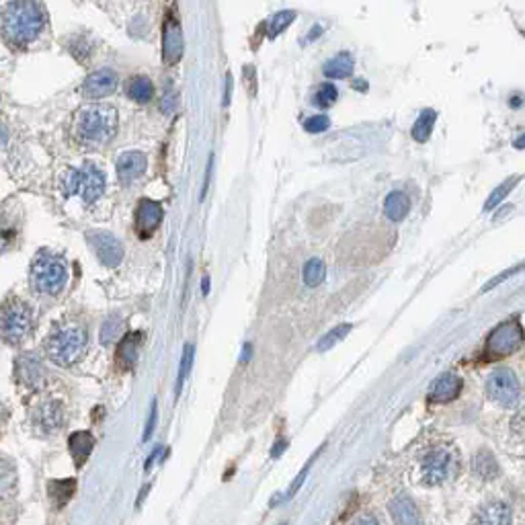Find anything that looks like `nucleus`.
Segmentation results:
<instances>
[{
  "instance_id": "obj_1",
  "label": "nucleus",
  "mask_w": 525,
  "mask_h": 525,
  "mask_svg": "<svg viewBox=\"0 0 525 525\" xmlns=\"http://www.w3.org/2000/svg\"><path fill=\"white\" fill-rule=\"evenodd\" d=\"M46 27V12L37 0H12L2 12V35L8 46L33 44Z\"/></svg>"
},
{
  "instance_id": "obj_2",
  "label": "nucleus",
  "mask_w": 525,
  "mask_h": 525,
  "mask_svg": "<svg viewBox=\"0 0 525 525\" xmlns=\"http://www.w3.org/2000/svg\"><path fill=\"white\" fill-rule=\"evenodd\" d=\"M117 129V111L111 105H89L76 111L72 133L80 144H107Z\"/></svg>"
},
{
  "instance_id": "obj_3",
  "label": "nucleus",
  "mask_w": 525,
  "mask_h": 525,
  "mask_svg": "<svg viewBox=\"0 0 525 525\" xmlns=\"http://www.w3.org/2000/svg\"><path fill=\"white\" fill-rule=\"evenodd\" d=\"M86 343H89V335L82 324L64 322L56 326L54 333L46 339V353L56 365L70 367L82 359Z\"/></svg>"
},
{
  "instance_id": "obj_4",
  "label": "nucleus",
  "mask_w": 525,
  "mask_h": 525,
  "mask_svg": "<svg viewBox=\"0 0 525 525\" xmlns=\"http://www.w3.org/2000/svg\"><path fill=\"white\" fill-rule=\"evenodd\" d=\"M59 189L64 197L76 195L82 203H95L105 191V173L93 163H82L64 173Z\"/></svg>"
},
{
  "instance_id": "obj_5",
  "label": "nucleus",
  "mask_w": 525,
  "mask_h": 525,
  "mask_svg": "<svg viewBox=\"0 0 525 525\" xmlns=\"http://www.w3.org/2000/svg\"><path fill=\"white\" fill-rule=\"evenodd\" d=\"M35 318L27 302L12 295L0 304V339L8 345L23 343L33 331Z\"/></svg>"
},
{
  "instance_id": "obj_6",
  "label": "nucleus",
  "mask_w": 525,
  "mask_h": 525,
  "mask_svg": "<svg viewBox=\"0 0 525 525\" xmlns=\"http://www.w3.org/2000/svg\"><path fill=\"white\" fill-rule=\"evenodd\" d=\"M68 284L66 261L48 250H42L31 263V288L44 295H58Z\"/></svg>"
},
{
  "instance_id": "obj_7",
  "label": "nucleus",
  "mask_w": 525,
  "mask_h": 525,
  "mask_svg": "<svg viewBox=\"0 0 525 525\" xmlns=\"http://www.w3.org/2000/svg\"><path fill=\"white\" fill-rule=\"evenodd\" d=\"M486 394L501 407H513L522 396L517 376L507 367L492 369L486 378Z\"/></svg>"
},
{
  "instance_id": "obj_8",
  "label": "nucleus",
  "mask_w": 525,
  "mask_h": 525,
  "mask_svg": "<svg viewBox=\"0 0 525 525\" xmlns=\"http://www.w3.org/2000/svg\"><path fill=\"white\" fill-rule=\"evenodd\" d=\"M458 468V462H456V456L445 450V448H435L431 450L423 462H421V474H423V482L425 484H431V486H437V484H443L448 482L454 472Z\"/></svg>"
},
{
  "instance_id": "obj_9",
  "label": "nucleus",
  "mask_w": 525,
  "mask_h": 525,
  "mask_svg": "<svg viewBox=\"0 0 525 525\" xmlns=\"http://www.w3.org/2000/svg\"><path fill=\"white\" fill-rule=\"evenodd\" d=\"M524 343V331H522V324L517 320L513 322H503L501 326H497L488 341H486V355L488 357H507L511 353L522 347Z\"/></svg>"
},
{
  "instance_id": "obj_10",
  "label": "nucleus",
  "mask_w": 525,
  "mask_h": 525,
  "mask_svg": "<svg viewBox=\"0 0 525 525\" xmlns=\"http://www.w3.org/2000/svg\"><path fill=\"white\" fill-rule=\"evenodd\" d=\"M86 240L91 244V248L95 250L97 259L105 265V267H117L123 259V246L117 240L113 234L103 232V230H95V232L86 234Z\"/></svg>"
},
{
  "instance_id": "obj_11",
  "label": "nucleus",
  "mask_w": 525,
  "mask_h": 525,
  "mask_svg": "<svg viewBox=\"0 0 525 525\" xmlns=\"http://www.w3.org/2000/svg\"><path fill=\"white\" fill-rule=\"evenodd\" d=\"M117 89V74L111 68H101L86 76L80 86L82 97L86 99H103Z\"/></svg>"
},
{
  "instance_id": "obj_12",
  "label": "nucleus",
  "mask_w": 525,
  "mask_h": 525,
  "mask_svg": "<svg viewBox=\"0 0 525 525\" xmlns=\"http://www.w3.org/2000/svg\"><path fill=\"white\" fill-rule=\"evenodd\" d=\"M183 58V29L175 17H169L163 29V59L175 66Z\"/></svg>"
},
{
  "instance_id": "obj_13",
  "label": "nucleus",
  "mask_w": 525,
  "mask_h": 525,
  "mask_svg": "<svg viewBox=\"0 0 525 525\" xmlns=\"http://www.w3.org/2000/svg\"><path fill=\"white\" fill-rule=\"evenodd\" d=\"M21 222H19V214L17 208H12V203H6L0 210V252H6L10 248H15Z\"/></svg>"
},
{
  "instance_id": "obj_14",
  "label": "nucleus",
  "mask_w": 525,
  "mask_h": 525,
  "mask_svg": "<svg viewBox=\"0 0 525 525\" xmlns=\"http://www.w3.org/2000/svg\"><path fill=\"white\" fill-rule=\"evenodd\" d=\"M462 390V380L456 374H441L429 388V400L437 405L452 403Z\"/></svg>"
},
{
  "instance_id": "obj_15",
  "label": "nucleus",
  "mask_w": 525,
  "mask_h": 525,
  "mask_svg": "<svg viewBox=\"0 0 525 525\" xmlns=\"http://www.w3.org/2000/svg\"><path fill=\"white\" fill-rule=\"evenodd\" d=\"M163 222V208L160 203L152 201V199H142L140 205H138V212H136V226L142 236H148L152 234L158 224Z\"/></svg>"
},
{
  "instance_id": "obj_16",
  "label": "nucleus",
  "mask_w": 525,
  "mask_h": 525,
  "mask_svg": "<svg viewBox=\"0 0 525 525\" xmlns=\"http://www.w3.org/2000/svg\"><path fill=\"white\" fill-rule=\"evenodd\" d=\"M146 167H148L146 154L136 152V150L133 152H125V154H121L117 158V176H119L121 183L127 185V183L136 181L138 176L144 175Z\"/></svg>"
},
{
  "instance_id": "obj_17",
  "label": "nucleus",
  "mask_w": 525,
  "mask_h": 525,
  "mask_svg": "<svg viewBox=\"0 0 525 525\" xmlns=\"http://www.w3.org/2000/svg\"><path fill=\"white\" fill-rule=\"evenodd\" d=\"M390 515L394 519V525H423L421 513L409 495H398L390 503Z\"/></svg>"
},
{
  "instance_id": "obj_18",
  "label": "nucleus",
  "mask_w": 525,
  "mask_h": 525,
  "mask_svg": "<svg viewBox=\"0 0 525 525\" xmlns=\"http://www.w3.org/2000/svg\"><path fill=\"white\" fill-rule=\"evenodd\" d=\"M35 425L44 433H56V431H59V427L64 425V407L59 403H56V400L46 403L44 407H39L37 412H35Z\"/></svg>"
},
{
  "instance_id": "obj_19",
  "label": "nucleus",
  "mask_w": 525,
  "mask_h": 525,
  "mask_svg": "<svg viewBox=\"0 0 525 525\" xmlns=\"http://www.w3.org/2000/svg\"><path fill=\"white\" fill-rule=\"evenodd\" d=\"M472 525H511V509L501 501L488 503L476 513Z\"/></svg>"
},
{
  "instance_id": "obj_20",
  "label": "nucleus",
  "mask_w": 525,
  "mask_h": 525,
  "mask_svg": "<svg viewBox=\"0 0 525 525\" xmlns=\"http://www.w3.org/2000/svg\"><path fill=\"white\" fill-rule=\"evenodd\" d=\"M95 448V437L89 431H78L70 435V454L76 460V464H84Z\"/></svg>"
},
{
  "instance_id": "obj_21",
  "label": "nucleus",
  "mask_w": 525,
  "mask_h": 525,
  "mask_svg": "<svg viewBox=\"0 0 525 525\" xmlns=\"http://www.w3.org/2000/svg\"><path fill=\"white\" fill-rule=\"evenodd\" d=\"M410 210V199L407 193L403 191H392L386 201H384V214L392 220V222H400L407 218Z\"/></svg>"
},
{
  "instance_id": "obj_22",
  "label": "nucleus",
  "mask_w": 525,
  "mask_h": 525,
  "mask_svg": "<svg viewBox=\"0 0 525 525\" xmlns=\"http://www.w3.org/2000/svg\"><path fill=\"white\" fill-rule=\"evenodd\" d=\"M353 68H355V64H353L351 54L341 52V54H337L335 58H331L324 64L322 72H324L326 78H347L353 74Z\"/></svg>"
},
{
  "instance_id": "obj_23",
  "label": "nucleus",
  "mask_w": 525,
  "mask_h": 525,
  "mask_svg": "<svg viewBox=\"0 0 525 525\" xmlns=\"http://www.w3.org/2000/svg\"><path fill=\"white\" fill-rule=\"evenodd\" d=\"M74 488H76L74 480H52L48 484V495H50V501L54 503L56 509H59L62 505H66L70 501Z\"/></svg>"
},
{
  "instance_id": "obj_24",
  "label": "nucleus",
  "mask_w": 525,
  "mask_h": 525,
  "mask_svg": "<svg viewBox=\"0 0 525 525\" xmlns=\"http://www.w3.org/2000/svg\"><path fill=\"white\" fill-rule=\"evenodd\" d=\"M140 335H129L121 341L119 349H117V359L121 367H131L138 359V349H140Z\"/></svg>"
},
{
  "instance_id": "obj_25",
  "label": "nucleus",
  "mask_w": 525,
  "mask_h": 525,
  "mask_svg": "<svg viewBox=\"0 0 525 525\" xmlns=\"http://www.w3.org/2000/svg\"><path fill=\"white\" fill-rule=\"evenodd\" d=\"M127 95L136 101V103H148L154 95V86L150 82V78L146 76H136L129 80L127 84Z\"/></svg>"
},
{
  "instance_id": "obj_26",
  "label": "nucleus",
  "mask_w": 525,
  "mask_h": 525,
  "mask_svg": "<svg viewBox=\"0 0 525 525\" xmlns=\"http://www.w3.org/2000/svg\"><path fill=\"white\" fill-rule=\"evenodd\" d=\"M435 119H437V113L433 109H425L418 119L414 121L410 133L416 142H427L431 138V131H433V125H435Z\"/></svg>"
},
{
  "instance_id": "obj_27",
  "label": "nucleus",
  "mask_w": 525,
  "mask_h": 525,
  "mask_svg": "<svg viewBox=\"0 0 525 525\" xmlns=\"http://www.w3.org/2000/svg\"><path fill=\"white\" fill-rule=\"evenodd\" d=\"M19 378L29 386H35L37 382H42V367H39L37 359L23 355L19 359Z\"/></svg>"
},
{
  "instance_id": "obj_28",
  "label": "nucleus",
  "mask_w": 525,
  "mask_h": 525,
  "mask_svg": "<svg viewBox=\"0 0 525 525\" xmlns=\"http://www.w3.org/2000/svg\"><path fill=\"white\" fill-rule=\"evenodd\" d=\"M472 466H474V472H476L480 478H486V480L497 478V474H499L497 460H495V456L488 454V452H480L478 456H474Z\"/></svg>"
},
{
  "instance_id": "obj_29",
  "label": "nucleus",
  "mask_w": 525,
  "mask_h": 525,
  "mask_svg": "<svg viewBox=\"0 0 525 525\" xmlns=\"http://www.w3.org/2000/svg\"><path fill=\"white\" fill-rule=\"evenodd\" d=\"M326 277V265L324 261L320 259H310L306 265H304V282L306 286L310 288H318Z\"/></svg>"
},
{
  "instance_id": "obj_30",
  "label": "nucleus",
  "mask_w": 525,
  "mask_h": 525,
  "mask_svg": "<svg viewBox=\"0 0 525 525\" xmlns=\"http://www.w3.org/2000/svg\"><path fill=\"white\" fill-rule=\"evenodd\" d=\"M15 484H17V470L8 460L0 458V497L12 495Z\"/></svg>"
},
{
  "instance_id": "obj_31",
  "label": "nucleus",
  "mask_w": 525,
  "mask_h": 525,
  "mask_svg": "<svg viewBox=\"0 0 525 525\" xmlns=\"http://www.w3.org/2000/svg\"><path fill=\"white\" fill-rule=\"evenodd\" d=\"M351 333V324H339V326H335L333 331H329L320 341H318V345H316V349L318 351H326V349H333L337 343H341L347 335Z\"/></svg>"
},
{
  "instance_id": "obj_32",
  "label": "nucleus",
  "mask_w": 525,
  "mask_h": 525,
  "mask_svg": "<svg viewBox=\"0 0 525 525\" xmlns=\"http://www.w3.org/2000/svg\"><path fill=\"white\" fill-rule=\"evenodd\" d=\"M193 357H195V349L193 345H185V351H183V357H181V365H178V378H176V396H181V390H183V384L191 371V365H193Z\"/></svg>"
},
{
  "instance_id": "obj_33",
  "label": "nucleus",
  "mask_w": 525,
  "mask_h": 525,
  "mask_svg": "<svg viewBox=\"0 0 525 525\" xmlns=\"http://www.w3.org/2000/svg\"><path fill=\"white\" fill-rule=\"evenodd\" d=\"M517 183H519V176H511V178H507L503 185H499V187H497V189L490 193V197L486 199V203H484V210L488 212V210H492L495 205H499V203H501V201H503V199L509 195V191H511V189H513Z\"/></svg>"
},
{
  "instance_id": "obj_34",
  "label": "nucleus",
  "mask_w": 525,
  "mask_h": 525,
  "mask_svg": "<svg viewBox=\"0 0 525 525\" xmlns=\"http://www.w3.org/2000/svg\"><path fill=\"white\" fill-rule=\"evenodd\" d=\"M337 97H339L337 86H335V84H331V82H324V84H322V86H318V91L314 93L312 103H314L316 107H331V105L337 101Z\"/></svg>"
},
{
  "instance_id": "obj_35",
  "label": "nucleus",
  "mask_w": 525,
  "mask_h": 525,
  "mask_svg": "<svg viewBox=\"0 0 525 525\" xmlns=\"http://www.w3.org/2000/svg\"><path fill=\"white\" fill-rule=\"evenodd\" d=\"M293 19H295V12H293V10H282V12L273 15V19H271V23H269V35H271V37H277L279 33H284V31L292 25Z\"/></svg>"
},
{
  "instance_id": "obj_36",
  "label": "nucleus",
  "mask_w": 525,
  "mask_h": 525,
  "mask_svg": "<svg viewBox=\"0 0 525 525\" xmlns=\"http://www.w3.org/2000/svg\"><path fill=\"white\" fill-rule=\"evenodd\" d=\"M121 329H123V320H121L119 316H109V318L105 320L103 329H101V341H103V345L116 343V339L119 337Z\"/></svg>"
},
{
  "instance_id": "obj_37",
  "label": "nucleus",
  "mask_w": 525,
  "mask_h": 525,
  "mask_svg": "<svg viewBox=\"0 0 525 525\" xmlns=\"http://www.w3.org/2000/svg\"><path fill=\"white\" fill-rule=\"evenodd\" d=\"M310 466H312V460H310L306 466L302 468V472L297 474V478H295L292 484H290V488L286 490V495H282V497H275V499H273V505H275V503H286V501H290V499H292L293 495L300 490V486L306 482V476H308V470H310Z\"/></svg>"
},
{
  "instance_id": "obj_38",
  "label": "nucleus",
  "mask_w": 525,
  "mask_h": 525,
  "mask_svg": "<svg viewBox=\"0 0 525 525\" xmlns=\"http://www.w3.org/2000/svg\"><path fill=\"white\" fill-rule=\"evenodd\" d=\"M329 125H331V119L326 116H312L304 121V129L310 133H322L329 129Z\"/></svg>"
},
{
  "instance_id": "obj_39",
  "label": "nucleus",
  "mask_w": 525,
  "mask_h": 525,
  "mask_svg": "<svg viewBox=\"0 0 525 525\" xmlns=\"http://www.w3.org/2000/svg\"><path fill=\"white\" fill-rule=\"evenodd\" d=\"M156 418H158V405L156 400H152V407H150V418L146 423V431H144V441H148L154 433V427H156Z\"/></svg>"
},
{
  "instance_id": "obj_40",
  "label": "nucleus",
  "mask_w": 525,
  "mask_h": 525,
  "mask_svg": "<svg viewBox=\"0 0 525 525\" xmlns=\"http://www.w3.org/2000/svg\"><path fill=\"white\" fill-rule=\"evenodd\" d=\"M517 271H522V265H519V267H515V269H511V271H505V273H503V275H499V277H497V279H495V282H490V284H488V286H486V288H484V292H488V290H492V288H495V286H499V284H501V282H505V277H509V275H513V273H517Z\"/></svg>"
},
{
  "instance_id": "obj_41",
  "label": "nucleus",
  "mask_w": 525,
  "mask_h": 525,
  "mask_svg": "<svg viewBox=\"0 0 525 525\" xmlns=\"http://www.w3.org/2000/svg\"><path fill=\"white\" fill-rule=\"evenodd\" d=\"M353 525H384L378 517H374V515H361V517H357Z\"/></svg>"
},
{
  "instance_id": "obj_42",
  "label": "nucleus",
  "mask_w": 525,
  "mask_h": 525,
  "mask_svg": "<svg viewBox=\"0 0 525 525\" xmlns=\"http://www.w3.org/2000/svg\"><path fill=\"white\" fill-rule=\"evenodd\" d=\"M286 448H288V441H286V439H279V441L275 443V448L271 450V458H277V456H282V454L286 452Z\"/></svg>"
},
{
  "instance_id": "obj_43",
  "label": "nucleus",
  "mask_w": 525,
  "mask_h": 525,
  "mask_svg": "<svg viewBox=\"0 0 525 525\" xmlns=\"http://www.w3.org/2000/svg\"><path fill=\"white\" fill-rule=\"evenodd\" d=\"M6 140H8V131L4 125H0V144H6Z\"/></svg>"
},
{
  "instance_id": "obj_44",
  "label": "nucleus",
  "mask_w": 525,
  "mask_h": 525,
  "mask_svg": "<svg viewBox=\"0 0 525 525\" xmlns=\"http://www.w3.org/2000/svg\"><path fill=\"white\" fill-rule=\"evenodd\" d=\"M320 35V27H314V31H310V37L308 39H316Z\"/></svg>"
},
{
  "instance_id": "obj_45",
  "label": "nucleus",
  "mask_w": 525,
  "mask_h": 525,
  "mask_svg": "<svg viewBox=\"0 0 525 525\" xmlns=\"http://www.w3.org/2000/svg\"><path fill=\"white\" fill-rule=\"evenodd\" d=\"M210 290V277H203V293H208Z\"/></svg>"
},
{
  "instance_id": "obj_46",
  "label": "nucleus",
  "mask_w": 525,
  "mask_h": 525,
  "mask_svg": "<svg viewBox=\"0 0 525 525\" xmlns=\"http://www.w3.org/2000/svg\"><path fill=\"white\" fill-rule=\"evenodd\" d=\"M0 414H2V407H0Z\"/></svg>"
}]
</instances>
